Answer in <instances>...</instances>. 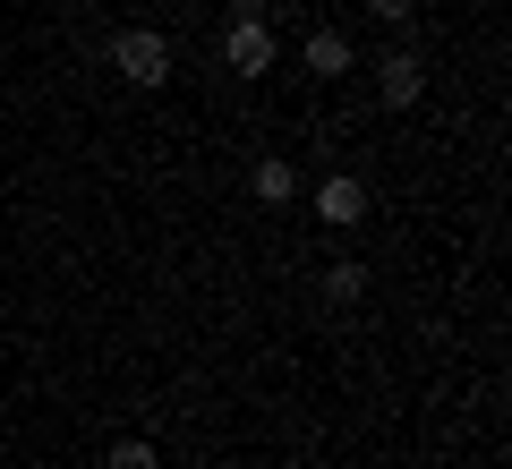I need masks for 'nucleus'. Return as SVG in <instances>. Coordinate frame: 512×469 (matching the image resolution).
I'll return each mask as SVG.
<instances>
[{"instance_id": "nucleus-5", "label": "nucleus", "mask_w": 512, "mask_h": 469, "mask_svg": "<svg viewBox=\"0 0 512 469\" xmlns=\"http://www.w3.org/2000/svg\"><path fill=\"white\" fill-rule=\"evenodd\" d=\"M248 188H256V205H291V197H299V171L282 163V154H256Z\"/></svg>"}, {"instance_id": "nucleus-2", "label": "nucleus", "mask_w": 512, "mask_h": 469, "mask_svg": "<svg viewBox=\"0 0 512 469\" xmlns=\"http://www.w3.org/2000/svg\"><path fill=\"white\" fill-rule=\"evenodd\" d=\"M222 60H231L239 77L274 69V35H265V18H231V26H222Z\"/></svg>"}, {"instance_id": "nucleus-7", "label": "nucleus", "mask_w": 512, "mask_h": 469, "mask_svg": "<svg viewBox=\"0 0 512 469\" xmlns=\"http://www.w3.org/2000/svg\"><path fill=\"white\" fill-rule=\"evenodd\" d=\"M359 290H367V265H359V256H333V265H325V299H333V307H350Z\"/></svg>"}, {"instance_id": "nucleus-1", "label": "nucleus", "mask_w": 512, "mask_h": 469, "mask_svg": "<svg viewBox=\"0 0 512 469\" xmlns=\"http://www.w3.org/2000/svg\"><path fill=\"white\" fill-rule=\"evenodd\" d=\"M111 69L154 94V86H171V43L154 35V26H120V35H111Z\"/></svg>"}, {"instance_id": "nucleus-8", "label": "nucleus", "mask_w": 512, "mask_h": 469, "mask_svg": "<svg viewBox=\"0 0 512 469\" xmlns=\"http://www.w3.org/2000/svg\"><path fill=\"white\" fill-rule=\"evenodd\" d=\"M111 469H163V461H154L146 435H120V444H111Z\"/></svg>"}, {"instance_id": "nucleus-3", "label": "nucleus", "mask_w": 512, "mask_h": 469, "mask_svg": "<svg viewBox=\"0 0 512 469\" xmlns=\"http://www.w3.org/2000/svg\"><path fill=\"white\" fill-rule=\"evenodd\" d=\"M376 94H384V111H410V103L427 94V60H419V52H384Z\"/></svg>"}, {"instance_id": "nucleus-6", "label": "nucleus", "mask_w": 512, "mask_h": 469, "mask_svg": "<svg viewBox=\"0 0 512 469\" xmlns=\"http://www.w3.org/2000/svg\"><path fill=\"white\" fill-rule=\"evenodd\" d=\"M299 60H308V69H316V77L333 86V77L350 69V35H342V26H316V35H308V52H299Z\"/></svg>"}, {"instance_id": "nucleus-9", "label": "nucleus", "mask_w": 512, "mask_h": 469, "mask_svg": "<svg viewBox=\"0 0 512 469\" xmlns=\"http://www.w3.org/2000/svg\"><path fill=\"white\" fill-rule=\"evenodd\" d=\"M367 9H376L384 26H410V9H419V0H367Z\"/></svg>"}, {"instance_id": "nucleus-4", "label": "nucleus", "mask_w": 512, "mask_h": 469, "mask_svg": "<svg viewBox=\"0 0 512 469\" xmlns=\"http://www.w3.org/2000/svg\"><path fill=\"white\" fill-rule=\"evenodd\" d=\"M316 214H325V222H333V231H350V222H359V214H367V188H359V180H350V171H333V180H325V188H316Z\"/></svg>"}]
</instances>
